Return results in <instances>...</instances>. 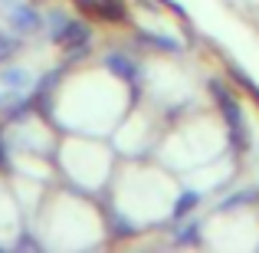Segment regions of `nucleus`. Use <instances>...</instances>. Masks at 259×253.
Masks as SVG:
<instances>
[{
    "instance_id": "1",
    "label": "nucleus",
    "mask_w": 259,
    "mask_h": 253,
    "mask_svg": "<svg viewBox=\"0 0 259 253\" xmlns=\"http://www.w3.org/2000/svg\"><path fill=\"white\" fill-rule=\"evenodd\" d=\"M7 26H10L13 33H20V37H36V33L46 26V17L33 4L17 0V4L7 7Z\"/></svg>"
},
{
    "instance_id": "2",
    "label": "nucleus",
    "mask_w": 259,
    "mask_h": 253,
    "mask_svg": "<svg viewBox=\"0 0 259 253\" xmlns=\"http://www.w3.org/2000/svg\"><path fill=\"white\" fill-rule=\"evenodd\" d=\"M0 89H4V92H30L33 89L30 69H26V66L4 63V69H0Z\"/></svg>"
},
{
    "instance_id": "3",
    "label": "nucleus",
    "mask_w": 259,
    "mask_h": 253,
    "mask_svg": "<svg viewBox=\"0 0 259 253\" xmlns=\"http://www.w3.org/2000/svg\"><path fill=\"white\" fill-rule=\"evenodd\" d=\"M17 53H23V37L13 30H0V66L10 63Z\"/></svg>"
},
{
    "instance_id": "4",
    "label": "nucleus",
    "mask_w": 259,
    "mask_h": 253,
    "mask_svg": "<svg viewBox=\"0 0 259 253\" xmlns=\"http://www.w3.org/2000/svg\"><path fill=\"white\" fill-rule=\"evenodd\" d=\"M66 23H69V13H63V10H50V13H46V30H50L53 43L59 40V33H63Z\"/></svg>"
},
{
    "instance_id": "5",
    "label": "nucleus",
    "mask_w": 259,
    "mask_h": 253,
    "mask_svg": "<svg viewBox=\"0 0 259 253\" xmlns=\"http://www.w3.org/2000/svg\"><path fill=\"white\" fill-rule=\"evenodd\" d=\"M10 4H17V0H0V7H10Z\"/></svg>"
}]
</instances>
